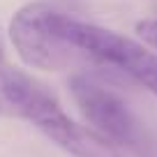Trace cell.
Listing matches in <instances>:
<instances>
[{
    "mask_svg": "<svg viewBox=\"0 0 157 157\" xmlns=\"http://www.w3.org/2000/svg\"><path fill=\"white\" fill-rule=\"evenodd\" d=\"M63 14L46 0H35L23 5L10 21V39L28 67L60 72L76 65L81 56H88L63 37L58 25Z\"/></svg>",
    "mask_w": 157,
    "mask_h": 157,
    "instance_id": "cell-2",
    "label": "cell"
},
{
    "mask_svg": "<svg viewBox=\"0 0 157 157\" xmlns=\"http://www.w3.org/2000/svg\"><path fill=\"white\" fill-rule=\"evenodd\" d=\"M136 35L143 39V44L157 49V16L139 21V23H136Z\"/></svg>",
    "mask_w": 157,
    "mask_h": 157,
    "instance_id": "cell-5",
    "label": "cell"
},
{
    "mask_svg": "<svg viewBox=\"0 0 157 157\" xmlns=\"http://www.w3.org/2000/svg\"><path fill=\"white\" fill-rule=\"evenodd\" d=\"M69 90H72V97L78 104L81 113L97 134L109 139L113 146L134 148L139 143L141 129H139L136 118L116 93L104 88L88 74L72 76Z\"/></svg>",
    "mask_w": 157,
    "mask_h": 157,
    "instance_id": "cell-4",
    "label": "cell"
},
{
    "mask_svg": "<svg viewBox=\"0 0 157 157\" xmlns=\"http://www.w3.org/2000/svg\"><path fill=\"white\" fill-rule=\"evenodd\" d=\"M58 25L63 37L69 39L74 46H78L83 53H88L99 63L118 67L129 78L141 83L146 90L157 95V53L150 51L146 44L116 30L76 21L67 14L60 16Z\"/></svg>",
    "mask_w": 157,
    "mask_h": 157,
    "instance_id": "cell-3",
    "label": "cell"
},
{
    "mask_svg": "<svg viewBox=\"0 0 157 157\" xmlns=\"http://www.w3.org/2000/svg\"><path fill=\"white\" fill-rule=\"evenodd\" d=\"M0 65H2V44H0Z\"/></svg>",
    "mask_w": 157,
    "mask_h": 157,
    "instance_id": "cell-6",
    "label": "cell"
},
{
    "mask_svg": "<svg viewBox=\"0 0 157 157\" xmlns=\"http://www.w3.org/2000/svg\"><path fill=\"white\" fill-rule=\"evenodd\" d=\"M155 14H157V2H155Z\"/></svg>",
    "mask_w": 157,
    "mask_h": 157,
    "instance_id": "cell-7",
    "label": "cell"
},
{
    "mask_svg": "<svg viewBox=\"0 0 157 157\" xmlns=\"http://www.w3.org/2000/svg\"><path fill=\"white\" fill-rule=\"evenodd\" d=\"M2 99L7 111L33 123L46 139L74 157H123L118 146L97 134L93 127L78 125L67 116L56 95L30 74L2 67Z\"/></svg>",
    "mask_w": 157,
    "mask_h": 157,
    "instance_id": "cell-1",
    "label": "cell"
}]
</instances>
